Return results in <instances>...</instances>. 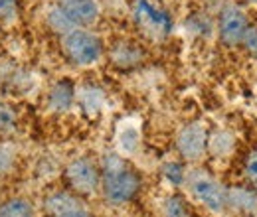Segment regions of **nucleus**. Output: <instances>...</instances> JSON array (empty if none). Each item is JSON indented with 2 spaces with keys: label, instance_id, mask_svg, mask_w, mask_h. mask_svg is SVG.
I'll return each instance as SVG.
<instances>
[{
  "label": "nucleus",
  "instance_id": "f257e3e1",
  "mask_svg": "<svg viewBox=\"0 0 257 217\" xmlns=\"http://www.w3.org/2000/svg\"><path fill=\"white\" fill-rule=\"evenodd\" d=\"M101 191L107 203L125 205L141 191L143 180L135 168L117 154L105 156L101 164Z\"/></svg>",
  "mask_w": 257,
  "mask_h": 217
},
{
  "label": "nucleus",
  "instance_id": "f03ea898",
  "mask_svg": "<svg viewBox=\"0 0 257 217\" xmlns=\"http://www.w3.org/2000/svg\"><path fill=\"white\" fill-rule=\"evenodd\" d=\"M62 52L69 63L87 67L101 58L103 42L97 34L87 28H73L62 36Z\"/></svg>",
  "mask_w": 257,
  "mask_h": 217
},
{
  "label": "nucleus",
  "instance_id": "7ed1b4c3",
  "mask_svg": "<svg viewBox=\"0 0 257 217\" xmlns=\"http://www.w3.org/2000/svg\"><path fill=\"white\" fill-rule=\"evenodd\" d=\"M133 20L137 28L149 40H164L172 32V18L153 0H135L133 2Z\"/></svg>",
  "mask_w": 257,
  "mask_h": 217
},
{
  "label": "nucleus",
  "instance_id": "20e7f679",
  "mask_svg": "<svg viewBox=\"0 0 257 217\" xmlns=\"http://www.w3.org/2000/svg\"><path fill=\"white\" fill-rule=\"evenodd\" d=\"M186 186L196 201L208 207L214 213H220L227 207V189L206 170H192L186 174Z\"/></svg>",
  "mask_w": 257,
  "mask_h": 217
},
{
  "label": "nucleus",
  "instance_id": "39448f33",
  "mask_svg": "<svg viewBox=\"0 0 257 217\" xmlns=\"http://www.w3.org/2000/svg\"><path fill=\"white\" fill-rule=\"evenodd\" d=\"M65 180L75 195H93L101 187V170L89 158H75L65 168Z\"/></svg>",
  "mask_w": 257,
  "mask_h": 217
},
{
  "label": "nucleus",
  "instance_id": "423d86ee",
  "mask_svg": "<svg viewBox=\"0 0 257 217\" xmlns=\"http://www.w3.org/2000/svg\"><path fill=\"white\" fill-rule=\"evenodd\" d=\"M46 217H95L71 191H58L44 199Z\"/></svg>",
  "mask_w": 257,
  "mask_h": 217
},
{
  "label": "nucleus",
  "instance_id": "0eeeda50",
  "mask_svg": "<svg viewBox=\"0 0 257 217\" xmlns=\"http://www.w3.org/2000/svg\"><path fill=\"white\" fill-rule=\"evenodd\" d=\"M176 148L186 160H200L208 148V130L202 123L186 124L176 138Z\"/></svg>",
  "mask_w": 257,
  "mask_h": 217
},
{
  "label": "nucleus",
  "instance_id": "6e6552de",
  "mask_svg": "<svg viewBox=\"0 0 257 217\" xmlns=\"http://www.w3.org/2000/svg\"><path fill=\"white\" fill-rule=\"evenodd\" d=\"M249 28L247 18L241 8L225 6L220 12V38L225 46H239Z\"/></svg>",
  "mask_w": 257,
  "mask_h": 217
},
{
  "label": "nucleus",
  "instance_id": "1a4fd4ad",
  "mask_svg": "<svg viewBox=\"0 0 257 217\" xmlns=\"http://www.w3.org/2000/svg\"><path fill=\"white\" fill-rule=\"evenodd\" d=\"M56 6L64 12L73 28H87L99 18L97 0H58Z\"/></svg>",
  "mask_w": 257,
  "mask_h": 217
},
{
  "label": "nucleus",
  "instance_id": "9d476101",
  "mask_svg": "<svg viewBox=\"0 0 257 217\" xmlns=\"http://www.w3.org/2000/svg\"><path fill=\"white\" fill-rule=\"evenodd\" d=\"M73 101H75V85H73V81L64 77L52 85L48 99H46V105L52 113H67L73 107Z\"/></svg>",
  "mask_w": 257,
  "mask_h": 217
},
{
  "label": "nucleus",
  "instance_id": "9b49d317",
  "mask_svg": "<svg viewBox=\"0 0 257 217\" xmlns=\"http://www.w3.org/2000/svg\"><path fill=\"white\" fill-rule=\"evenodd\" d=\"M227 205H231L241 213L253 215L257 213V193L245 187H231L227 189Z\"/></svg>",
  "mask_w": 257,
  "mask_h": 217
},
{
  "label": "nucleus",
  "instance_id": "f8f14e48",
  "mask_svg": "<svg viewBox=\"0 0 257 217\" xmlns=\"http://www.w3.org/2000/svg\"><path fill=\"white\" fill-rule=\"evenodd\" d=\"M111 60H113V63H115L117 67L131 69V67H135V65L141 63L143 54H141V50H139L137 46L123 42V44H117V46H115V50L111 52Z\"/></svg>",
  "mask_w": 257,
  "mask_h": 217
},
{
  "label": "nucleus",
  "instance_id": "ddd939ff",
  "mask_svg": "<svg viewBox=\"0 0 257 217\" xmlns=\"http://www.w3.org/2000/svg\"><path fill=\"white\" fill-rule=\"evenodd\" d=\"M0 217H36V207L28 197H10L0 203Z\"/></svg>",
  "mask_w": 257,
  "mask_h": 217
},
{
  "label": "nucleus",
  "instance_id": "4468645a",
  "mask_svg": "<svg viewBox=\"0 0 257 217\" xmlns=\"http://www.w3.org/2000/svg\"><path fill=\"white\" fill-rule=\"evenodd\" d=\"M161 213L162 217H192V209L182 195L172 193L162 201Z\"/></svg>",
  "mask_w": 257,
  "mask_h": 217
},
{
  "label": "nucleus",
  "instance_id": "2eb2a0df",
  "mask_svg": "<svg viewBox=\"0 0 257 217\" xmlns=\"http://www.w3.org/2000/svg\"><path fill=\"white\" fill-rule=\"evenodd\" d=\"M46 24H48L50 30L56 32V34H60V36H64V34H67L69 30H73L71 22L65 18L64 12H62L56 4L46 12Z\"/></svg>",
  "mask_w": 257,
  "mask_h": 217
},
{
  "label": "nucleus",
  "instance_id": "dca6fc26",
  "mask_svg": "<svg viewBox=\"0 0 257 217\" xmlns=\"http://www.w3.org/2000/svg\"><path fill=\"white\" fill-rule=\"evenodd\" d=\"M16 124H18L16 111L6 101H0V134L14 132L16 130Z\"/></svg>",
  "mask_w": 257,
  "mask_h": 217
},
{
  "label": "nucleus",
  "instance_id": "f3484780",
  "mask_svg": "<svg viewBox=\"0 0 257 217\" xmlns=\"http://www.w3.org/2000/svg\"><path fill=\"white\" fill-rule=\"evenodd\" d=\"M20 16L18 0H0V24H12Z\"/></svg>",
  "mask_w": 257,
  "mask_h": 217
},
{
  "label": "nucleus",
  "instance_id": "a211bd4d",
  "mask_svg": "<svg viewBox=\"0 0 257 217\" xmlns=\"http://www.w3.org/2000/svg\"><path fill=\"white\" fill-rule=\"evenodd\" d=\"M162 174H164V178H166L170 184H174V186H180V184L186 180V172H184L182 164H178V162H168V164H164V166H162Z\"/></svg>",
  "mask_w": 257,
  "mask_h": 217
},
{
  "label": "nucleus",
  "instance_id": "6ab92c4d",
  "mask_svg": "<svg viewBox=\"0 0 257 217\" xmlns=\"http://www.w3.org/2000/svg\"><path fill=\"white\" fill-rule=\"evenodd\" d=\"M243 170H245V178H247V182H249L251 187L257 191V148L247 154Z\"/></svg>",
  "mask_w": 257,
  "mask_h": 217
},
{
  "label": "nucleus",
  "instance_id": "aec40b11",
  "mask_svg": "<svg viewBox=\"0 0 257 217\" xmlns=\"http://www.w3.org/2000/svg\"><path fill=\"white\" fill-rule=\"evenodd\" d=\"M137 142H139V134L135 128H128L123 132V138H121V146L127 150V152H133L137 148Z\"/></svg>",
  "mask_w": 257,
  "mask_h": 217
},
{
  "label": "nucleus",
  "instance_id": "412c9836",
  "mask_svg": "<svg viewBox=\"0 0 257 217\" xmlns=\"http://www.w3.org/2000/svg\"><path fill=\"white\" fill-rule=\"evenodd\" d=\"M12 162H14V152H12V148L6 146V144H0V174L6 172V170L12 166Z\"/></svg>",
  "mask_w": 257,
  "mask_h": 217
},
{
  "label": "nucleus",
  "instance_id": "4be33fe9",
  "mask_svg": "<svg viewBox=\"0 0 257 217\" xmlns=\"http://www.w3.org/2000/svg\"><path fill=\"white\" fill-rule=\"evenodd\" d=\"M245 48H249L251 52L255 50L257 52V30H253V28H247V32H245V36H243V42H241Z\"/></svg>",
  "mask_w": 257,
  "mask_h": 217
},
{
  "label": "nucleus",
  "instance_id": "5701e85b",
  "mask_svg": "<svg viewBox=\"0 0 257 217\" xmlns=\"http://www.w3.org/2000/svg\"><path fill=\"white\" fill-rule=\"evenodd\" d=\"M247 2H253V4H257V0H247Z\"/></svg>",
  "mask_w": 257,
  "mask_h": 217
}]
</instances>
